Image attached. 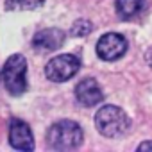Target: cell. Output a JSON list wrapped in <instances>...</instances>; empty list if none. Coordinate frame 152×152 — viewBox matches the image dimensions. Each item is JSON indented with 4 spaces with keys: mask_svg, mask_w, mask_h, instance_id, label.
I'll list each match as a JSON object with an SVG mask.
<instances>
[{
    "mask_svg": "<svg viewBox=\"0 0 152 152\" xmlns=\"http://www.w3.org/2000/svg\"><path fill=\"white\" fill-rule=\"evenodd\" d=\"M140 152H145V150H152V141H143L140 147H138Z\"/></svg>",
    "mask_w": 152,
    "mask_h": 152,
    "instance_id": "12",
    "label": "cell"
},
{
    "mask_svg": "<svg viewBox=\"0 0 152 152\" xmlns=\"http://www.w3.org/2000/svg\"><path fill=\"white\" fill-rule=\"evenodd\" d=\"M97 131L106 138H118L129 131V116L116 106H104L95 115Z\"/></svg>",
    "mask_w": 152,
    "mask_h": 152,
    "instance_id": "2",
    "label": "cell"
},
{
    "mask_svg": "<svg viewBox=\"0 0 152 152\" xmlns=\"http://www.w3.org/2000/svg\"><path fill=\"white\" fill-rule=\"evenodd\" d=\"M64 43V32L61 29H43L39 32L34 34V39H32V47L38 50V52H52V50H57L61 45Z\"/></svg>",
    "mask_w": 152,
    "mask_h": 152,
    "instance_id": "8",
    "label": "cell"
},
{
    "mask_svg": "<svg viewBox=\"0 0 152 152\" xmlns=\"http://www.w3.org/2000/svg\"><path fill=\"white\" fill-rule=\"evenodd\" d=\"M79 68H81L79 57H75L72 54H63V56L52 57L47 63L45 75L52 83H64V81H70L79 72Z\"/></svg>",
    "mask_w": 152,
    "mask_h": 152,
    "instance_id": "4",
    "label": "cell"
},
{
    "mask_svg": "<svg viewBox=\"0 0 152 152\" xmlns=\"http://www.w3.org/2000/svg\"><path fill=\"white\" fill-rule=\"evenodd\" d=\"M2 84L13 97H20L27 90V61L22 54H13L7 57L2 68Z\"/></svg>",
    "mask_w": 152,
    "mask_h": 152,
    "instance_id": "3",
    "label": "cell"
},
{
    "mask_svg": "<svg viewBox=\"0 0 152 152\" xmlns=\"http://www.w3.org/2000/svg\"><path fill=\"white\" fill-rule=\"evenodd\" d=\"M83 129L77 122L59 120L47 132V145L52 150H73L83 143Z\"/></svg>",
    "mask_w": 152,
    "mask_h": 152,
    "instance_id": "1",
    "label": "cell"
},
{
    "mask_svg": "<svg viewBox=\"0 0 152 152\" xmlns=\"http://www.w3.org/2000/svg\"><path fill=\"white\" fill-rule=\"evenodd\" d=\"M127 52V41L122 34L107 32L97 41V56L102 61H116Z\"/></svg>",
    "mask_w": 152,
    "mask_h": 152,
    "instance_id": "5",
    "label": "cell"
},
{
    "mask_svg": "<svg viewBox=\"0 0 152 152\" xmlns=\"http://www.w3.org/2000/svg\"><path fill=\"white\" fill-rule=\"evenodd\" d=\"M91 31H93V25H91V22H88V20H77V22H73V25H72V29H70L72 36H75V38L88 36Z\"/></svg>",
    "mask_w": 152,
    "mask_h": 152,
    "instance_id": "11",
    "label": "cell"
},
{
    "mask_svg": "<svg viewBox=\"0 0 152 152\" xmlns=\"http://www.w3.org/2000/svg\"><path fill=\"white\" fill-rule=\"evenodd\" d=\"M75 97H77V100H79L83 106H86V107L97 106V104L102 102V99H104L99 83H97L95 79H91V77L83 79L77 86H75Z\"/></svg>",
    "mask_w": 152,
    "mask_h": 152,
    "instance_id": "7",
    "label": "cell"
},
{
    "mask_svg": "<svg viewBox=\"0 0 152 152\" xmlns=\"http://www.w3.org/2000/svg\"><path fill=\"white\" fill-rule=\"evenodd\" d=\"M145 59H147L148 66L152 68V48H148V50H147V54H145Z\"/></svg>",
    "mask_w": 152,
    "mask_h": 152,
    "instance_id": "13",
    "label": "cell"
},
{
    "mask_svg": "<svg viewBox=\"0 0 152 152\" xmlns=\"http://www.w3.org/2000/svg\"><path fill=\"white\" fill-rule=\"evenodd\" d=\"M9 143L16 150H32L34 148V136L27 122L20 118H13L9 124Z\"/></svg>",
    "mask_w": 152,
    "mask_h": 152,
    "instance_id": "6",
    "label": "cell"
},
{
    "mask_svg": "<svg viewBox=\"0 0 152 152\" xmlns=\"http://www.w3.org/2000/svg\"><path fill=\"white\" fill-rule=\"evenodd\" d=\"M45 4V0H6L7 11H32Z\"/></svg>",
    "mask_w": 152,
    "mask_h": 152,
    "instance_id": "10",
    "label": "cell"
},
{
    "mask_svg": "<svg viewBox=\"0 0 152 152\" xmlns=\"http://www.w3.org/2000/svg\"><path fill=\"white\" fill-rule=\"evenodd\" d=\"M145 7V0H116V13L122 20L134 18Z\"/></svg>",
    "mask_w": 152,
    "mask_h": 152,
    "instance_id": "9",
    "label": "cell"
}]
</instances>
